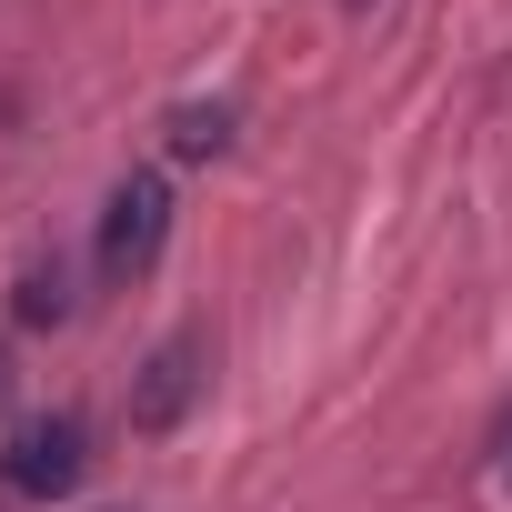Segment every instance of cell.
<instances>
[{
	"instance_id": "cell-2",
	"label": "cell",
	"mask_w": 512,
	"mask_h": 512,
	"mask_svg": "<svg viewBox=\"0 0 512 512\" xmlns=\"http://www.w3.org/2000/svg\"><path fill=\"white\" fill-rule=\"evenodd\" d=\"M91 472V452H81V422L71 412H51V422H31L11 452H0V482H11L21 502H61L71 482Z\"/></svg>"
},
{
	"instance_id": "cell-6",
	"label": "cell",
	"mask_w": 512,
	"mask_h": 512,
	"mask_svg": "<svg viewBox=\"0 0 512 512\" xmlns=\"http://www.w3.org/2000/svg\"><path fill=\"white\" fill-rule=\"evenodd\" d=\"M492 452H502V472H512V412H502V432H492Z\"/></svg>"
},
{
	"instance_id": "cell-3",
	"label": "cell",
	"mask_w": 512,
	"mask_h": 512,
	"mask_svg": "<svg viewBox=\"0 0 512 512\" xmlns=\"http://www.w3.org/2000/svg\"><path fill=\"white\" fill-rule=\"evenodd\" d=\"M191 392H201V332H171V342L151 352V372H141V392H131V422H141V432H171Z\"/></svg>"
},
{
	"instance_id": "cell-1",
	"label": "cell",
	"mask_w": 512,
	"mask_h": 512,
	"mask_svg": "<svg viewBox=\"0 0 512 512\" xmlns=\"http://www.w3.org/2000/svg\"><path fill=\"white\" fill-rule=\"evenodd\" d=\"M161 231H171V181L161 171H131L111 191V211H101V272L111 282H141L161 262Z\"/></svg>"
},
{
	"instance_id": "cell-4",
	"label": "cell",
	"mask_w": 512,
	"mask_h": 512,
	"mask_svg": "<svg viewBox=\"0 0 512 512\" xmlns=\"http://www.w3.org/2000/svg\"><path fill=\"white\" fill-rule=\"evenodd\" d=\"M221 141H231V111H221V101H211V111H171V151H181V161H201V151H221Z\"/></svg>"
},
{
	"instance_id": "cell-5",
	"label": "cell",
	"mask_w": 512,
	"mask_h": 512,
	"mask_svg": "<svg viewBox=\"0 0 512 512\" xmlns=\"http://www.w3.org/2000/svg\"><path fill=\"white\" fill-rule=\"evenodd\" d=\"M61 312H71V302H61V272H41V282L21 292V322H61Z\"/></svg>"
}]
</instances>
